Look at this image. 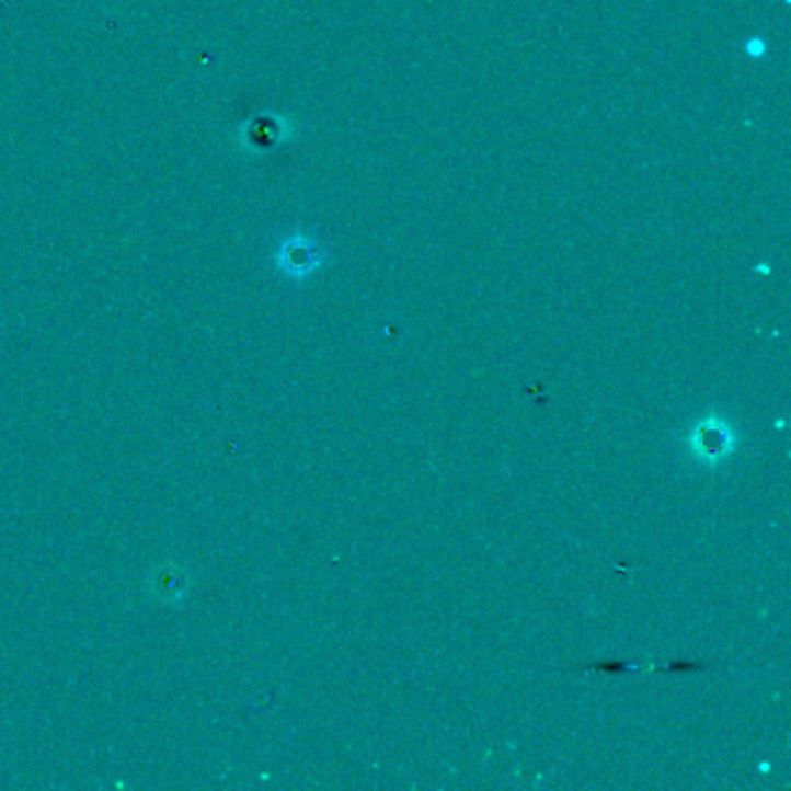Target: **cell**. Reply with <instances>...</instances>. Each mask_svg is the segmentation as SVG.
<instances>
[{"mask_svg":"<svg viewBox=\"0 0 791 791\" xmlns=\"http://www.w3.org/2000/svg\"><path fill=\"white\" fill-rule=\"evenodd\" d=\"M276 265L293 279H305L323 265V253L305 234H293L276 251Z\"/></svg>","mask_w":791,"mask_h":791,"instance_id":"6da1fadb","label":"cell"},{"mask_svg":"<svg viewBox=\"0 0 791 791\" xmlns=\"http://www.w3.org/2000/svg\"><path fill=\"white\" fill-rule=\"evenodd\" d=\"M697 452L706 460H720L731 450V434L720 423H703L697 432Z\"/></svg>","mask_w":791,"mask_h":791,"instance_id":"7a4b0ae2","label":"cell"}]
</instances>
